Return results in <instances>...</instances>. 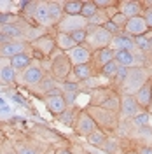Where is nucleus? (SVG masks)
<instances>
[{
	"mask_svg": "<svg viewBox=\"0 0 152 154\" xmlns=\"http://www.w3.org/2000/svg\"><path fill=\"white\" fill-rule=\"evenodd\" d=\"M86 32H87L86 46L91 49L93 53L100 51V49H105V48H110L114 35L108 33L103 26H93V25H89V26L86 28Z\"/></svg>",
	"mask_w": 152,
	"mask_h": 154,
	"instance_id": "7ed1b4c3",
	"label": "nucleus"
},
{
	"mask_svg": "<svg viewBox=\"0 0 152 154\" xmlns=\"http://www.w3.org/2000/svg\"><path fill=\"white\" fill-rule=\"evenodd\" d=\"M0 32L5 35V37H9L11 40H21V38H25V32L19 28L18 23H14V25H5V26H2Z\"/></svg>",
	"mask_w": 152,
	"mask_h": 154,
	"instance_id": "c85d7f7f",
	"label": "nucleus"
},
{
	"mask_svg": "<svg viewBox=\"0 0 152 154\" xmlns=\"http://www.w3.org/2000/svg\"><path fill=\"white\" fill-rule=\"evenodd\" d=\"M46 70L40 67V65H35V63H32L25 72H21V82L25 84V86L28 88H38L40 86V82L46 79Z\"/></svg>",
	"mask_w": 152,
	"mask_h": 154,
	"instance_id": "6e6552de",
	"label": "nucleus"
},
{
	"mask_svg": "<svg viewBox=\"0 0 152 154\" xmlns=\"http://www.w3.org/2000/svg\"><path fill=\"white\" fill-rule=\"evenodd\" d=\"M98 107H102L105 110L112 112V114H117L119 116V109H121V95L119 93H108L105 95L102 100H98Z\"/></svg>",
	"mask_w": 152,
	"mask_h": 154,
	"instance_id": "6ab92c4d",
	"label": "nucleus"
},
{
	"mask_svg": "<svg viewBox=\"0 0 152 154\" xmlns=\"http://www.w3.org/2000/svg\"><path fill=\"white\" fill-rule=\"evenodd\" d=\"M63 12H65V16H81L82 2H79V0H65L63 2Z\"/></svg>",
	"mask_w": 152,
	"mask_h": 154,
	"instance_id": "c756f323",
	"label": "nucleus"
},
{
	"mask_svg": "<svg viewBox=\"0 0 152 154\" xmlns=\"http://www.w3.org/2000/svg\"><path fill=\"white\" fill-rule=\"evenodd\" d=\"M128 72H129V68H124V67H119V70H117V74H115V77L112 79L115 84H117V88L123 86V82L126 81V77H128Z\"/></svg>",
	"mask_w": 152,
	"mask_h": 154,
	"instance_id": "58836bf2",
	"label": "nucleus"
},
{
	"mask_svg": "<svg viewBox=\"0 0 152 154\" xmlns=\"http://www.w3.org/2000/svg\"><path fill=\"white\" fill-rule=\"evenodd\" d=\"M124 154H136V152H135V149H133V151H128V152H124Z\"/></svg>",
	"mask_w": 152,
	"mask_h": 154,
	"instance_id": "603ef678",
	"label": "nucleus"
},
{
	"mask_svg": "<svg viewBox=\"0 0 152 154\" xmlns=\"http://www.w3.org/2000/svg\"><path fill=\"white\" fill-rule=\"evenodd\" d=\"M98 11H100V9L95 5V2H93V0H84V2H82V12H81V16L86 18V19H91Z\"/></svg>",
	"mask_w": 152,
	"mask_h": 154,
	"instance_id": "f704fd0d",
	"label": "nucleus"
},
{
	"mask_svg": "<svg viewBox=\"0 0 152 154\" xmlns=\"http://www.w3.org/2000/svg\"><path fill=\"white\" fill-rule=\"evenodd\" d=\"M143 112V109L138 105L136 98L133 95H121V109H119V117L123 119H133L135 116Z\"/></svg>",
	"mask_w": 152,
	"mask_h": 154,
	"instance_id": "9d476101",
	"label": "nucleus"
},
{
	"mask_svg": "<svg viewBox=\"0 0 152 154\" xmlns=\"http://www.w3.org/2000/svg\"><path fill=\"white\" fill-rule=\"evenodd\" d=\"M135 98H136L138 105L142 107L143 110H147V109L152 105V79H149V81L136 91Z\"/></svg>",
	"mask_w": 152,
	"mask_h": 154,
	"instance_id": "412c9836",
	"label": "nucleus"
},
{
	"mask_svg": "<svg viewBox=\"0 0 152 154\" xmlns=\"http://www.w3.org/2000/svg\"><path fill=\"white\" fill-rule=\"evenodd\" d=\"M149 121H150V114L147 110H143V112H140L138 116H135L131 119V125L138 130V128H143V126H149Z\"/></svg>",
	"mask_w": 152,
	"mask_h": 154,
	"instance_id": "e433bc0d",
	"label": "nucleus"
},
{
	"mask_svg": "<svg viewBox=\"0 0 152 154\" xmlns=\"http://www.w3.org/2000/svg\"><path fill=\"white\" fill-rule=\"evenodd\" d=\"M47 11H49V18H51L54 26L65 16V12H63V2H47Z\"/></svg>",
	"mask_w": 152,
	"mask_h": 154,
	"instance_id": "bb28decb",
	"label": "nucleus"
},
{
	"mask_svg": "<svg viewBox=\"0 0 152 154\" xmlns=\"http://www.w3.org/2000/svg\"><path fill=\"white\" fill-rule=\"evenodd\" d=\"M135 46H136V51L138 53H150V37L149 35H138L135 37Z\"/></svg>",
	"mask_w": 152,
	"mask_h": 154,
	"instance_id": "72a5a7b5",
	"label": "nucleus"
},
{
	"mask_svg": "<svg viewBox=\"0 0 152 154\" xmlns=\"http://www.w3.org/2000/svg\"><path fill=\"white\" fill-rule=\"evenodd\" d=\"M54 40H56L58 51H61V53H68L70 49H74L77 46L75 40L72 38L70 33H56L54 35Z\"/></svg>",
	"mask_w": 152,
	"mask_h": 154,
	"instance_id": "b1692460",
	"label": "nucleus"
},
{
	"mask_svg": "<svg viewBox=\"0 0 152 154\" xmlns=\"http://www.w3.org/2000/svg\"><path fill=\"white\" fill-rule=\"evenodd\" d=\"M117 70H119V65H117V61L114 60V61H110V63L103 65L98 72H100L103 77H107V79H114L115 74H117Z\"/></svg>",
	"mask_w": 152,
	"mask_h": 154,
	"instance_id": "c9c22d12",
	"label": "nucleus"
},
{
	"mask_svg": "<svg viewBox=\"0 0 152 154\" xmlns=\"http://www.w3.org/2000/svg\"><path fill=\"white\" fill-rule=\"evenodd\" d=\"M11 112V109L7 105H4V107H0V114H9Z\"/></svg>",
	"mask_w": 152,
	"mask_h": 154,
	"instance_id": "49530a36",
	"label": "nucleus"
},
{
	"mask_svg": "<svg viewBox=\"0 0 152 154\" xmlns=\"http://www.w3.org/2000/svg\"><path fill=\"white\" fill-rule=\"evenodd\" d=\"M30 48L33 51V54L35 58H40V60H44V58H51L54 53L58 51L56 48V40L53 35H42V37H38L37 40H33L32 44H30Z\"/></svg>",
	"mask_w": 152,
	"mask_h": 154,
	"instance_id": "39448f33",
	"label": "nucleus"
},
{
	"mask_svg": "<svg viewBox=\"0 0 152 154\" xmlns=\"http://www.w3.org/2000/svg\"><path fill=\"white\" fill-rule=\"evenodd\" d=\"M110 21H112V23H114V25H115L119 30H124L126 23H128V18H126L124 14H121V12H115L114 16L110 18Z\"/></svg>",
	"mask_w": 152,
	"mask_h": 154,
	"instance_id": "ea45409f",
	"label": "nucleus"
},
{
	"mask_svg": "<svg viewBox=\"0 0 152 154\" xmlns=\"http://www.w3.org/2000/svg\"><path fill=\"white\" fill-rule=\"evenodd\" d=\"M32 19L37 23L38 26H42V28H54V25H53V21L49 18V11H47V2H37L35 4V11H33V16Z\"/></svg>",
	"mask_w": 152,
	"mask_h": 154,
	"instance_id": "2eb2a0df",
	"label": "nucleus"
},
{
	"mask_svg": "<svg viewBox=\"0 0 152 154\" xmlns=\"http://www.w3.org/2000/svg\"><path fill=\"white\" fill-rule=\"evenodd\" d=\"M149 37H150V56H152V32H150V35H149Z\"/></svg>",
	"mask_w": 152,
	"mask_h": 154,
	"instance_id": "09e8293b",
	"label": "nucleus"
},
{
	"mask_svg": "<svg viewBox=\"0 0 152 154\" xmlns=\"http://www.w3.org/2000/svg\"><path fill=\"white\" fill-rule=\"evenodd\" d=\"M28 48H30V44L25 42V40H11V42H7V44L0 46V58L11 60V58L18 56V54H21V53H26Z\"/></svg>",
	"mask_w": 152,
	"mask_h": 154,
	"instance_id": "f8f14e48",
	"label": "nucleus"
},
{
	"mask_svg": "<svg viewBox=\"0 0 152 154\" xmlns=\"http://www.w3.org/2000/svg\"><path fill=\"white\" fill-rule=\"evenodd\" d=\"M142 16H143V19H145V23H147L149 30L152 32V7H145Z\"/></svg>",
	"mask_w": 152,
	"mask_h": 154,
	"instance_id": "c03bdc74",
	"label": "nucleus"
},
{
	"mask_svg": "<svg viewBox=\"0 0 152 154\" xmlns=\"http://www.w3.org/2000/svg\"><path fill=\"white\" fill-rule=\"evenodd\" d=\"M9 61H11V67L14 68L16 72H25V70L33 63V60H32V56H30L28 53H21L18 56L11 58Z\"/></svg>",
	"mask_w": 152,
	"mask_h": 154,
	"instance_id": "5701e85b",
	"label": "nucleus"
},
{
	"mask_svg": "<svg viewBox=\"0 0 152 154\" xmlns=\"http://www.w3.org/2000/svg\"><path fill=\"white\" fill-rule=\"evenodd\" d=\"M2 154H18V152H16V149H11V151H5V152H2Z\"/></svg>",
	"mask_w": 152,
	"mask_h": 154,
	"instance_id": "de8ad7c7",
	"label": "nucleus"
},
{
	"mask_svg": "<svg viewBox=\"0 0 152 154\" xmlns=\"http://www.w3.org/2000/svg\"><path fill=\"white\" fill-rule=\"evenodd\" d=\"M105 21H108V18H107V12H103V11H98L91 19H87V23L93 26H103Z\"/></svg>",
	"mask_w": 152,
	"mask_h": 154,
	"instance_id": "4c0bfd02",
	"label": "nucleus"
},
{
	"mask_svg": "<svg viewBox=\"0 0 152 154\" xmlns=\"http://www.w3.org/2000/svg\"><path fill=\"white\" fill-rule=\"evenodd\" d=\"M75 117H77V112H75V109L74 107H67V110L63 112V114H59L58 116V121L61 123V125H65V126H74V123H75Z\"/></svg>",
	"mask_w": 152,
	"mask_h": 154,
	"instance_id": "2f4dec72",
	"label": "nucleus"
},
{
	"mask_svg": "<svg viewBox=\"0 0 152 154\" xmlns=\"http://www.w3.org/2000/svg\"><path fill=\"white\" fill-rule=\"evenodd\" d=\"M143 2H136V0H119L117 2V11L124 14L126 18H136L143 14Z\"/></svg>",
	"mask_w": 152,
	"mask_h": 154,
	"instance_id": "ddd939ff",
	"label": "nucleus"
},
{
	"mask_svg": "<svg viewBox=\"0 0 152 154\" xmlns=\"http://www.w3.org/2000/svg\"><path fill=\"white\" fill-rule=\"evenodd\" d=\"M136 154H152V145L150 144H138L135 147Z\"/></svg>",
	"mask_w": 152,
	"mask_h": 154,
	"instance_id": "37998d69",
	"label": "nucleus"
},
{
	"mask_svg": "<svg viewBox=\"0 0 152 154\" xmlns=\"http://www.w3.org/2000/svg\"><path fill=\"white\" fill-rule=\"evenodd\" d=\"M54 154H74V151L68 147H58V149H54Z\"/></svg>",
	"mask_w": 152,
	"mask_h": 154,
	"instance_id": "a18cd8bd",
	"label": "nucleus"
},
{
	"mask_svg": "<svg viewBox=\"0 0 152 154\" xmlns=\"http://www.w3.org/2000/svg\"><path fill=\"white\" fill-rule=\"evenodd\" d=\"M72 63L65 53L58 51V54H53L51 56V67H49V72L51 75L56 79L58 82H67L72 77Z\"/></svg>",
	"mask_w": 152,
	"mask_h": 154,
	"instance_id": "20e7f679",
	"label": "nucleus"
},
{
	"mask_svg": "<svg viewBox=\"0 0 152 154\" xmlns=\"http://www.w3.org/2000/svg\"><path fill=\"white\" fill-rule=\"evenodd\" d=\"M0 140H4V131L0 130Z\"/></svg>",
	"mask_w": 152,
	"mask_h": 154,
	"instance_id": "3c124183",
	"label": "nucleus"
},
{
	"mask_svg": "<svg viewBox=\"0 0 152 154\" xmlns=\"http://www.w3.org/2000/svg\"><path fill=\"white\" fill-rule=\"evenodd\" d=\"M74 131H75L79 137H87L89 133H93L96 128V123H95V119L89 116V112L86 110V109H82V110H79L77 112V117H75V123H74Z\"/></svg>",
	"mask_w": 152,
	"mask_h": 154,
	"instance_id": "423d86ee",
	"label": "nucleus"
},
{
	"mask_svg": "<svg viewBox=\"0 0 152 154\" xmlns=\"http://www.w3.org/2000/svg\"><path fill=\"white\" fill-rule=\"evenodd\" d=\"M123 32L135 38V37H138V35H147V32H150V30L147 26L143 16H136V18L128 19V23H126V26H124Z\"/></svg>",
	"mask_w": 152,
	"mask_h": 154,
	"instance_id": "4468645a",
	"label": "nucleus"
},
{
	"mask_svg": "<svg viewBox=\"0 0 152 154\" xmlns=\"http://www.w3.org/2000/svg\"><path fill=\"white\" fill-rule=\"evenodd\" d=\"M86 110L95 119L96 126L100 130H103V131H115L117 130L119 121H121L117 114H112V112H108V110H105V109H102L98 105H87Z\"/></svg>",
	"mask_w": 152,
	"mask_h": 154,
	"instance_id": "f03ea898",
	"label": "nucleus"
},
{
	"mask_svg": "<svg viewBox=\"0 0 152 154\" xmlns=\"http://www.w3.org/2000/svg\"><path fill=\"white\" fill-rule=\"evenodd\" d=\"M149 79H152L149 68H145V67L129 68L128 77H126V81L123 82V86L119 88V91H121V95H133L135 96L136 91H138Z\"/></svg>",
	"mask_w": 152,
	"mask_h": 154,
	"instance_id": "f257e3e1",
	"label": "nucleus"
},
{
	"mask_svg": "<svg viewBox=\"0 0 152 154\" xmlns=\"http://www.w3.org/2000/svg\"><path fill=\"white\" fill-rule=\"evenodd\" d=\"M61 91H63V96L67 100L68 107H74V102H75L77 95H79V82H74V81H67L61 84Z\"/></svg>",
	"mask_w": 152,
	"mask_h": 154,
	"instance_id": "4be33fe9",
	"label": "nucleus"
},
{
	"mask_svg": "<svg viewBox=\"0 0 152 154\" xmlns=\"http://www.w3.org/2000/svg\"><path fill=\"white\" fill-rule=\"evenodd\" d=\"M102 149L108 154H124L123 152V142H121L117 137H108V135H107V140L103 142Z\"/></svg>",
	"mask_w": 152,
	"mask_h": 154,
	"instance_id": "cd10ccee",
	"label": "nucleus"
},
{
	"mask_svg": "<svg viewBox=\"0 0 152 154\" xmlns=\"http://www.w3.org/2000/svg\"><path fill=\"white\" fill-rule=\"evenodd\" d=\"M14 23H16V16L14 14H4V12H0V26L14 25Z\"/></svg>",
	"mask_w": 152,
	"mask_h": 154,
	"instance_id": "a19ab883",
	"label": "nucleus"
},
{
	"mask_svg": "<svg viewBox=\"0 0 152 154\" xmlns=\"http://www.w3.org/2000/svg\"><path fill=\"white\" fill-rule=\"evenodd\" d=\"M0 28H2V26H0Z\"/></svg>",
	"mask_w": 152,
	"mask_h": 154,
	"instance_id": "5fc2aeb1",
	"label": "nucleus"
},
{
	"mask_svg": "<svg viewBox=\"0 0 152 154\" xmlns=\"http://www.w3.org/2000/svg\"><path fill=\"white\" fill-rule=\"evenodd\" d=\"M72 63V67H77V65H86V63H91L93 61V51L87 48L86 44L82 46H75L74 49H70L68 53H65Z\"/></svg>",
	"mask_w": 152,
	"mask_h": 154,
	"instance_id": "9b49d317",
	"label": "nucleus"
},
{
	"mask_svg": "<svg viewBox=\"0 0 152 154\" xmlns=\"http://www.w3.org/2000/svg\"><path fill=\"white\" fill-rule=\"evenodd\" d=\"M114 60L117 61L119 67L124 68H136L143 67V54L142 53H131V51H115Z\"/></svg>",
	"mask_w": 152,
	"mask_h": 154,
	"instance_id": "1a4fd4ad",
	"label": "nucleus"
},
{
	"mask_svg": "<svg viewBox=\"0 0 152 154\" xmlns=\"http://www.w3.org/2000/svg\"><path fill=\"white\" fill-rule=\"evenodd\" d=\"M82 154H89V152H82Z\"/></svg>",
	"mask_w": 152,
	"mask_h": 154,
	"instance_id": "864d4df0",
	"label": "nucleus"
},
{
	"mask_svg": "<svg viewBox=\"0 0 152 154\" xmlns=\"http://www.w3.org/2000/svg\"><path fill=\"white\" fill-rule=\"evenodd\" d=\"M18 154H46L49 147H42L40 144H30V142H21L16 147Z\"/></svg>",
	"mask_w": 152,
	"mask_h": 154,
	"instance_id": "a878e982",
	"label": "nucleus"
},
{
	"mask_svg": "<svg viewBox=\"0 0 152 154\" xmlns=\"http://www.w3.org/2000/svg\"><path fill=\"white\" fill-rule=\"evenodd\" d=\"M103 28L107 30L108 33H112V35H119V33L123 32V30H119V28H117V26H115V25L112 23V21H110V19H108V21H105V23H103Z\"/></svg>",
	"mask_w": 152,
	"mask_h": 154,
	"instance_id": "79ce46f5",
	"label": "nucleus"
},
{
	"mask_svg": "<svg viewBox=\"0 0 152 154\" xmlns=\"http://www.w3.org/2000/svg\"><path fill=\"white\" fill-rule=\"evenodd\" d=\"M96 68L91 65V63H86V65H77V67L72 68V77H70V81H74V82H86V81H89V79H93L95 75Z\"/></svg>",
	"mask_w": 152,
	"mask_h": 154,
	"instance_id": "a211bd4d",
	"label": "nucleus"
},
{
	"mask_svg": "<svg viewBox=\"0 0 152 154\" xmlns=\"http://www.w3.org/2000/svg\"><path fill=\"white\" fill-rule=\"evenodd\" d=\"M56 88H61L58 86V81L54 79L53 75H46V79L40 82V86H38V91H42V95L46 96L47 93H51L53 89H56Z\"/></svg>",
	"mask_w": 152,
	"mask_h": 154,
	"instance_id": "473e14b6",
	"label": "nucleus"
},
{
	"mask_svg": "<svg viewBox=\"0 0 152 154\" xmlns=\"http://www.w3.org/2000/svg\"><path fill=\"white\" fill-rule=\"evenodd\" d=\"M114 56H115V51L112 48L100 49V51L93 53V61H91V65H93V67L96 68V72H98L103 65L110 63V61H114Z\"/></svg>",
	"mask_w": 152,
	"mask_h": 154,
	"instance_id": "aec40b11",
	"label": "nucleus"
},
{
	"mask_svg": "<svg viewBox=\"0 0 152 154\" xmlns=\"http://www.w3.org/2000/svg\"><path fill=\"white\" fill-rule=\"evenodd\" d=\"M44 103L47 107V110L53 116H59L67 110V100L63 95H53V96H44Z\"/></svg>",
	"mask_w": 152,
	"mask_h": 154,
	"instance_id": "dca6fc26",
	"label": "nucleus"
},
{
	"mask_svg": "<svg viewBox=\"0 0 152 154\" xmlns=\"http://www.w3.org/2000/svg\"><path fill=\"white\" fill-rule=\"evenodd\" d=\"M110 48L114 49V51H131V53H136L135 38L129 37V35H128V33H124V32H121L119 35H114Z\"/></svg>",
	"mask_w": 152,
	"mask_h": 154,
	"instance_id": "f3484780",
	"label": "nucleus"
},
{
	"mask_svg": "<svg viewBox=\"0 0 152 154\" xmlns=\"http://www.w3.org/2000/svg\"><path fill=\"white\" fill-rule=\"evenodd\" d=\"M86 140H87V144L89 145H95V147H102L103 142L107 140V133H105L103 130H100V128H96L93 133H89L86 137Z\"/></svg>",
	"mask_w": 152,
	"mask_h": 154,
	"instance_id": "7c9ffc66",
	"label": "nucleus"
},
{
	"mask_svg": "<svg viewBox=\"0 0 152 154\" xmlns=\"http://www.w3.org/2000/svg\"><path fill=\"white\" fill-rule=\"evenodd\" d=\"M87 26L89 23L82 16H63V19L54 26V30L56 33H74L77 30H84Z\"/></svg>",
	"mask_w": 152,
	"mask_h": 154,
	"instance_id": "0eeeda50",
	"label": "nucleus"
},
{
	"mask_svg": "<svg viewBox=\"0 0 152 154\" xmlns=\"http://www.w3.org/2000/svg\"><path fill=\"white\" fill-rule=\"evenodd\" d=\"M18 72L11 67V61L7 60L5 63H0V81L4 84H14L16 82Z\"/></svg>",
	"mask_w": 152,
	"mask_h": 154,
	"instance_id": "393cba45",
	"label": "nucleus"
},
{
	"mask_svg": "<svg viewBox=\"0 0 152 154\" xmlns=\"http://www.w3.org/2000/svg\"><path fill=\"white\" fill-rule=\"evenodd\" d=\"M46 154H54V149H47V152Z\"/></svg>",
	"mask_w": 152,
	"mask_h": 154,
	"instance_id": "8fccbe9b",
	"label": "nucleus"
}]
</instances>
